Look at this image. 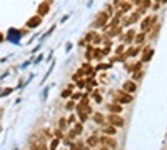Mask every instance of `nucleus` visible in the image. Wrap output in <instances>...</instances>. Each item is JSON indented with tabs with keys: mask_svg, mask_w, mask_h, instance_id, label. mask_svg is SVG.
Returning a JSON list of instances; mask_svg holds the SVG:
<instances>
[{
	"mask_svg": "<svg viewBox=\"0 0 167 150\" xmlns=\"http://www.w3.org/2000/svg\"><path fill=\"white\" fill-rule=\"evenodd\" d=\"M104 132L107 135H114L115 134V127H114V125H111V127H104Z\"/></svg>",
	"mask_w": 167,
	"mask_h": 150,
	"instance_id": "obj_13",
	"label": "nucleus"
},
{
	"mask_svg": "<svg viewBox=\"0 0 167 150\" xmlns=\"http://www.w3.org/2000/svg\"><path fill=\"white\" fill-rule=\"evenodd\" d=\"M74 132H75V134H80V132H82V125L77 123V127H75V130H74Z\"/></svg>",
	"mask_w": 167,
	"mask_h": 150,
	"instance_id": "obj_21",
	"label": "nucleus"
},
{
	"mask_svg": "<svg viewBox=\"0 0 167 150\" xmlns=\"http://www.w3.org/2000/svg\"><path fill=\"white\" fill-rule=\"evenodd\" d=\"M102 144H104L105 145V147H109V148H115L117 147V142L115 140H114V138L112 137H102Z\"/></svg>",
	"mask_w": 167,
	"mask_h": 150,
	"instance_id": "obj_7",
	"label": "nucleus"
},
{
	"mask_svg": "<svg viewBox=\"0 0 167 150\" xmlns=\"http://www.w3.org/2000/svg\"><path fill=\"white\" fill-rule=\"evenodd\" d=\"M134 38H136V30H129V32H127V35H125V42L129 44V42H132Z\"/></svg>",
	"mask_w": 167,
	"mask_h": 150,
	"instance_id": "obj_11",
	"label": "nucleus"
},
{
	"mask_svg": "<svg viewBox=\"0 0 167 150\" xmlns=\"http://www.w3.org/2000/svg\"><path fill=\"white\" fill-rule=\"evenodd\" d=\"M154 55V48L152 47H145L144 48V53H142V62H149Z\"/></svg>",
	"mask_w": 167,
	"mask_h": 150,
	"instance_id": "obj_6",
	"label": "nucleus"
},
{
	"mask_svg": "<svg viewBox=\"0 0 167 150\" xmlns=\"http://www.w3.org/2000/svg\"><path fill=\"white\" fill-rule=\"evenodd\" d=\"M59 127H60V128H65V127H67V122H65L64 119H60V120H59Z\"/></svg>",
	"mask_w": 167,
	"mask_h": 150,
	"instance_id": "obj_20",
	"label": "nucleus"
},
{
	"mask_svg": "<svg viewBox=\"0 0 167 150\" xmlns=\"http://www.w3.org/2000/svg\"><path fill=\"white\" fill-rule=\"evenodd\" d=\"M109 123L114 125V127H124V119L119 113H111L109 115Z\"/></svg>",
	"mask_w": 167,
	"mask_h": 150,
	"instance_id": "obj_2",
	"label": "nucleus"
},
{
	"mask_svg": "<svg viewBox=\"0 0 167 150\" xmlns=\"http://www.w3.org/2000/svg\"><path fill=\"white\" fill-rule=\"evenodd\" d=\"M62 95H64V97H69V95H70V90H65V92H64Z\"/></svg>",
	"mask_w": 167,
	"mask_h": 150,
	"instance_id": "obj_23",
	"label": "nucleus"
},
{
	"mask_svg": "<svg viewBox=\"0 0 167 150\" xmlns=\"http://www.w3.org/2000/svg\"><path fill=\"white\" fill-rule=\"evenodd\" d=\"M99 142H100V140H99V138H97V137H95V135H94V137H90V138H89V140H87V144L94 147V145H97V144H99Z\"/></svg>",
	"mask_w": 167,
	"mask_h": 150,
	"instance_id": "obj_14",
	"label": "nucleus"
},
{
	"mask_svg": "<svg viewBox=\"0 0 167 150\" xmlns=\"http://www.w3.org/2000/svg\"><path fill=\"white\" fill-rule=\"evenodd\" d=\"M115 102H119V103H130V102H132V95L127 94L125 90H124V92H117Z\"/></svg>",
	"mask_w": 167,
	"mask_h": 150,
	"instance_id": "obj_3",
	"label": "nucleus"
},
{
	"mask_svg": "<svg viewBox=\"0 0 167 150\" xmlns=\"http://www.w3.org/2000/svg\"><path fill=\"white\" fill-rule=\"evenodd\" d=\"M122 88L125 92H129V94H132V92H136L137 85H136V82H134V80H127V82H124V87Z\"/></svg>",
	"mask_w": 167,
	"mask_h": 150,
	"instance_id": "obj_5",
	"label": "nucleus"
},
{
	"mask_svg": "<svg viewBox=\"0 0 167 150\" xmlns=\"http://www.w3.org/2000/svg\"><path fill=\"white\" fill-rule=\"evenodd\" d=\"M100 150H112V148H109V147H102Z\"/></svg>",
	"mask_w": 167,
	"mask_h": 150,
	"instance_id": "obj_24",
	"label": "nucleus"
},
{
	"mask_svg": "<svg viewBox=\"0 0 167 150\" xmlns=\"http://www.w3.org/2000/svg\"><path fill=\"white\" fill-rule=\"evenodd\" d=\"M107 19H109V13L107 12H100L97 15V19H95L94 25H95V27H104V25L107 23Z\"/></svg>",
	"mask_w": 167,
	"mask_h": 150,
	"instance_id": "obj_4",
	"label": "nucleus"
},
{
	"mask_svg": "<svg viewBox=\"0 0 167 150\" xmlns=\"http://www.w3.org/2000/svg\"><path fill=\"white\" fill-rule=\"evenodd\" d=\"M155 19H157L155 15H149V17H145V19L142 20V23H140V30H142V32H147L151 27H154Z\"/></svg>",
	"mask_w": 167,
	"mask_h": 150,
	"instance_id": "obj_1",
	"label": "nucleus"
},
{
	"mask_svg": "<svg viewBox=\"0 0 167 150\" xmlns=\"http://www.w3.org/2000/svg\"><path fill=\"white\" fill-rule=\"evenodd\" d=\"M144 38H145V32H140V34L136 35V38H134V40H136L137 45H139V44H142V42H144Z\"/></svg>",
	"mask_w": 167,
	"mask_h": 150,
	"instance_id": "obj_12",
	"label": "nucleus"
},
{
	"mask_svg": "<svg viewBox=\"0 0 167 150\" xmlns=\"http://www.w3.org/2000/svg\"><path fill=\"white\" fill-rule=\"evenodd\" d=\"M72 150H84V145L82 144H74L72 145Z\"/></svg>",
	"mask_w": 167,
	"mask_h": 150,
	"instance_id": "obj_19",
	"label": "nucleus"
},
{
	"mask_svg": "<svg viewBox=\"0 0 167 150\" xmlns=\"http://www.w3.org/2000/svg\"><path fill=\"white\" fill-rule=\"evenodd\" d=\"M40 22H42L40 15H35V17H32V19L28 20L27 25H28V27H38V25H40Z\"/></svg>",
	"mask_w": 167,
	"mask_h": 150,
	"instance_id": "obj_8",
	"label": "nucleus"
},
{
	"mask_svg": "<svg viewBox=\"0 0 167 150\" xmlns=\"http://www.w3.org/2000/svg\"><path fill=\"white\" fill-rule=\"evenodd\" d=\"M109 109H111L112 113H120V112H122V107H120L119 102H117V103H111V107H109Z\"/></svg>",
	"mask_w": 167,
	"mask_h": 150,
	"instance_id": "obj_9",
	"label": "nucleus"
},
{
	"mask_svg": "<svg viewBox=\"0 0 167 150\" xmlns=\"http://www.w3.org/2000/svg\"><path fill=\"white\" fill-rule=\"evenodd\" d=\"M140 78H142V70L140 69L134 70V80H140Z\"/></svg>",
	"mask_w": 167,
	"mask_h": 150,
	"instance_id": "obj_15",
	"label": "nucleus"
},
{
	"mask_svg": "<svg viewBox=\"0 0 167 150\" xmlns=\"http://www.w3.org/2000/svg\"><path fill=\"white\" fill-rule=\"evenodd\" d=\"M49 12V3H40V7H38V15H45V13Z\"/></svg>",
	"mask_w": 167,
	"mask_h": 150,
	"instance_id": "obj_10",
	"label": "nucleus"
},
{
	"mask_svg": "<svg viewBox=\"0 0 167 150\" xmlns=\"http://www.w3.org/2000/svg\"><path fill=\"white\" fill-rule=\"evenodd\" d=\"M59 142H60V138H55V140L50 144V150H55V148H57V145H59Z\"/></svg>",
	"mask_w": 167,
	"mask_h": 150,
	"instance_id": "obj_18",
	"label": "nucleus"
},
{
	"mask_svg": "<svg viewBox=\"0 0 167 150\" xmlns=\"http://www.w3.org/2000/svg\"><path fill=\"white\" fill-rule=\"evenodd\" d=\"M94 98L97 100V102H100V100H102V98H100V95H99V92H97V90L94 92Z\"/></svg>",
	"mask_w": 167,
	"mask_h": 150,
	"instance_id": "obj_22",
	"label": "nucleus"
},
{
	"mask_svg": "<svg viewBox=\"0 0 167 150\" xmlns=\"http://www.w3.org/2000/svg\"><path fill=\"white\" fill-rule=\"evenodd\" d=\"M152 3H151V0H142V9H149V7H151Z\"/></svg>",
	"mask_w": 167,
	"mask_h": 150,
	"instance_id": "obj_16",
	"label": "nucleus"
},
{
	"mask_svg": "<svg viewBox=\"0 0 167 150\" xmlns=\"http://www.w3.org/2000/svg\"><path fill=\"white\" fill-rule=\"evenodd\" d=\"M2 40H3V35H2V34H0V42H2Z\"/></svg>",
	"mask_w": 167,
	"mask_h": 150,
	"instance_id": "obj_25",
	"label": "nucleus"
},
{
	"mask_svg": "<svg viewBox=\"0 0 167 150\" xmlns=\"http://www.w3.org/2000/svg\"><path fill=\"white\" fill-rule=\"evenodd\" d=\"M94 120H95V122H97V123H102V122H104V117H102L100 113H97V115L94 117Z\"/></svg>",
	"mask_w": 167,
	"mask_h": 150,
	"instance_id": "obj_17",
	"label": "nucleus"
}]
</instances>
